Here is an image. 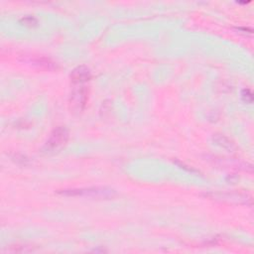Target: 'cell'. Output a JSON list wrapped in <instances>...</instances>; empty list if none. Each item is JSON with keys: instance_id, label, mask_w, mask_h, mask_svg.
<instances>
[{"instance_id": "obj_3", "label": "cell", "mask_w": 254, "mask_h": 254, "mask_svg": "<svg viewBox=\"0 0 254 254\" xmlns=\"http://www.w3.org/2000/svg\"><path fill=\"white\" fill-rule=\"evenodd\" d=\"M69 97L70 108L73 111H82L88 100V88L84 84H75Z\"/></svg>"}, {"instance_id": "obj_2", "label": "cell", "mask_w": 254, "mask_h": 254, "mask_svg": "<svg viewBox=\"0 0 254 254\" xmlns=\"http://www.w3.org/2000/svg\"><path fill=\"white\" fill-rule=\"evenodd\" d=\"M68 137H69L68 130L64 126L56 127L51 132L50 137L44 146V149L49 152L58 150L66 144Z\"/></svg>"}, {"instance_id": "obj_1", "label": "cell", "mask_w": 254, "mask_h": 254, "mask_svg": "<svg viewBox=\"0 0 254 254\" xmlns=\"http://www.w3.org/2000/svg\"><path fill=\"white\" fill-rule=\"evenodd\" d=\"M58 193L67 196H89L94 198H111L115 195L114 190L106 187H91L80 189H65L58 190Z\"/></svg>"}, {"instance_id": "obj_5", "label": "cell", "mask_w": 254, "mask_h": 254, "mask_svg": "<svg viewBox=\"0 0 254 254\" xmlns=\"http://www.w3.org/2000/svg\"><path fill=\"white\" fill-rule=\"evenodd\" d=\"M34 64H36L39 66H42L44 68H47V69H54L56 67L55 63L47 58H38L34 61Z\"/></svg>"}, {"instance_id": "obj_6", "label": "cell", "mask_w": 254, "mask_h": 254, "mask_svg": "<svg viewBox=\"0 0 254 254\" xmlns=\"http://www.w3.org/2000/svg\"><path fill=\"white\" fill-rule=\"evenodd\" d=\"M20 22H21L23 25L29 26V27H34V26H36L37 23H38L37 19H36L35 17H33V16H25V17H23V18L20 20Z\"/></svg>"}, {"instance_id": "obj_7", "label": "cell", "mask_w": 254, "mask_h": 254, "mask_svg": "<svg viewBox=\"0 0 254 254\" xmlns=\"http://www.w3.org/2000/svg\"><path fill=\"white\" fill-rule=\"evenodd\" d=\"M241 97H242L243 101L246 103H252V101H253V94H252L251 90L248 88H244L241 91Z\"/></svg>"}, {"instance_id": "obj_4", "label": "cell", "mask_w": 254, "mask_h": 254, "mask_svg": "<svg viewBox=\"0 0 254 254\" xmlns=\"http://www.w3.org/2000/svg\"><path fill=\"white\" fill-rule=\"evenodd\" d=\"M69 76L73 84H83L91 78L92 74L89 67L85 65H78L72 69Z\"/></svg>"}]
</instances>
